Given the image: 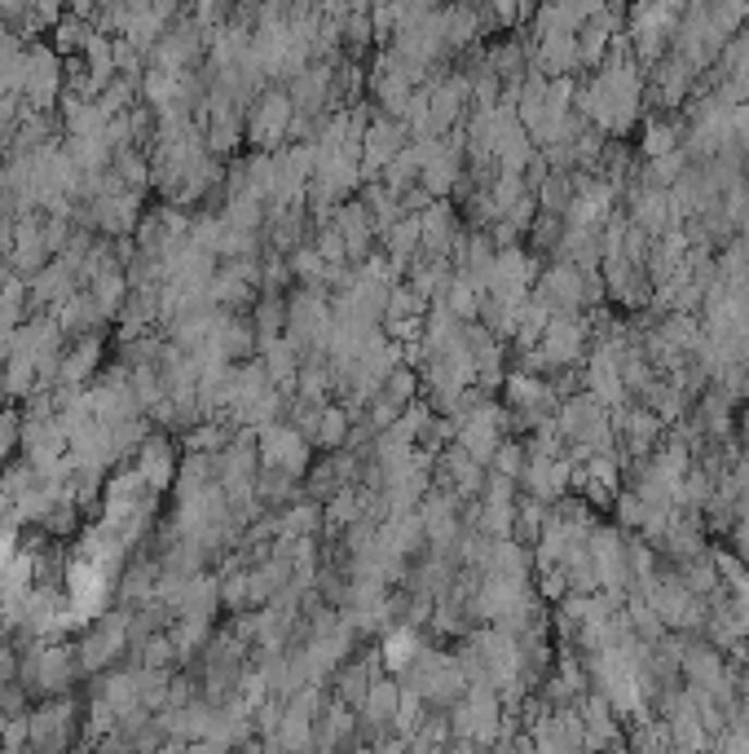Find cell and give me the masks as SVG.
Here are the masks:
<instances>
[{
  "label": "cell",
  "instance_id": "d6986e66",
  "mask_svg": "<svg viewBox=\"0 0 749 754\" xmlns=\"http://www.w3.org/2000/svg\"><path fill=\"white\" fill-rule=\"evenodd\" d=\"M0 745H5V750L32 745V719H27V715H10L5 728H0Z\"/></svg>",
  "mask_w": 749,
  "mask_h": 754
},
{
  "label": "cell",
  "instance_id": "44dd1931",
  "mask_svg": "<svg viewBox=\"0 0 749 754\" xmlns=\"http://www.w3.org/2000/svg\"><path fill=\"white\" fill-rule=\"evenodd\" d=\"M19 520L10 516V520H0V570H5L14 556H19V529H14Z\"/></svg>",
  "mask_w": 749,
  "mask_h": 754
},
{
  "label": "cell",
  "instance_id": "ba28073f",
  "mask_svg": "<svg viewBox=\"0 0 749 754\" xmlns=\"http://www.w3.org/2000/svg\"><path fill=\"white\" fill-rule=\"evenodd\" d=\"M71 728H75V702L58 697V702H49L32 715V745L36 750H58V745L71 741Z\"/></svg>",
  "mask_w": 749,
  "mask_h": 754
},
{
  "label": "cell",
  "instance_id": "277c9868",
  "mask_svg": "<svg viewBox=\"0 0 749 754\" xmlns=\"http://www.w3.org/2000/svg\"><path fill=\"white\" fill-rule=\"evenodd\" d=\"M62 93V67H58V53H49L45 45H36L27 53V75H23V97L36 106V111H49Z\"/></svg>",
  "mask_w": 749,
  "mask_h": 754
},
{
  "label": "cell",
  "instance_id": "ffe728a7",
  "mask_svg": "<svg viewBox=\"0 0 749 754\" xmlns=\"http://www.w3.org/2000/svg\"><path fill=\"white\" fill-rule=\"evenodd\" d=\"M476 291H472V283H455L450 287V296H446V309L450 313H459V318H468V313H476Z\"/></svg>",
  "mask_w": 749,
  "mask_h": 754
},
{
  "label": "cell",
  "instance_id": "7a4b0ae2",
  "mask_svg": "<svg viewBox=\"0 0 749 754\" xmlns=\"http://www.w3.org/2000/svg\"><path fill=\"white\" fill-rule=\"evenodd\" d=\"M291 116H295L291 93H282V88L256 93V106H252V116H247V137H252V146H256V151H274L278 142H287Z\"/></svg>",
  "mask_w": 749,
  "mask_h": 754
},
{
  "label": "cell",
  "instance_id": "4fadbf2b",
  "mask_svg": "<svg viewBox=\"0 0 749 754\" xmlns=\"http://www.w3.org/2000/svg\"><path fill=\"white\" fill-rule=\"evenodd\" d=\"M230 438H234V428H230V423H221V419H198V423H190L185 446H190V451H207V455H217V451H226V446H230Z\"/></svg>",
  "mask_w": 749,
  "mask_h": 754
},
{
  "label": "cell",
  "instance_id": "6da1fadb",
  "mask_svg": "<svg viewBox=\"0 0 749 754\" xmlns=\"http://www.w3.org/2000/svg\"><path fill=\"white\" fill-rule=\"evenodd\" d=\"M133 644V613H101L93 622V631L84 635L80 644V671H101V667H111L124 649Z\"/></svg>",
  "mask_w": 749,
  "mask_h": 754
},
{
  "label": "cell",
  "instance_id": "8fae6325",
  "mask_svg": "<svg viewBox=\"0 0 749 754\" xmlns=\"http://www.w3.org/2000/svg\"><path fill=\"white\" fill-rule=\"evenodd\" d=\"M58 322H62V332H71V336H93L101 322H106V309L97 304V296H93L88 287H80V291L58 309Z\"/></svg>",
  "mask_w": 749,
  "mask_h": 754
},
{
  "label": "cell",
  "instance_id": "5bb4252c",
  "mask_svg": "<svg viewBox=\"0 0 749 754\" xmlns=\"http://www.w3.org/2000/svg\"><path fill=\"white\" fill-rule=\"evenodd\" d=\"M419 230H423V248L427 252H446L450 248V235H455V217L446 207H427L419 217Z\"/></svg>",
  "mask_w": 749,
  "mask_h": 754
},
{
  "label": "cell",
  "instance_id": "e0dca14e",
  "mask_svg": "<svg viewBox=\"0 0 749 754\" xmlns=\"http://www.w3.org/2000/svg\"><path fill=\"white\" fill-rule=\"evenodd\" d=\"M414 635H410V626H397L392 635H388V644H384V662L392 667V671H406L410 662H414Z\"/></svg>",
  "mask_w": 749,
  "mask_h": 754
},
{
  "label": "cell",
  "instance_id": "52a82bcc",
  "mask_svg": "<svg viewBox=\"0 0 749 754\" xmlns=\"http://www.w3.org/2000/svg\"><path fill=\"white\" fill-rule=\"evenodd\" d=\"M406 146H410V124L397 120V116H379V120L366 129V137H362V151H366V164H371V168L392 164Z\"/></svg>",
  "mask_w": 749,
  "mask_h": 754
},
{
  "label": "cell",
  "instance_id": "5b68a950",
  "mask_svg": "<svg viewBox=\"0 0 749 754\" xmlns=\"http://www.w3.org/2000/svg\"><path fill=\"white\" fill-rule=\"evenodd\" d=\"M137 472H142V481L159 494V490H168L172 481H177V446H172V438L168 433H146L142 438V446H137V464H133Z\"/></svg>",
  "mask_w": 749,
  "mask_h": 754
},
{
  "label": "cell",
  "instance_id": "8992f818",
  "mask_svg": "<svg viewBox=\"0 0 749 754\" xmlns=\"http://www.w3.org/2000/svg\"><path fill=\"white\" fill-rule=\"evenodd\" d=\"M198 53H203V32H198V23H181V27H172V32H164L159 40H155V67H164V71H190L194 62H198Z\"/></svg>",
  "mask_w": 749,
  "mask_h": 754
},
{
  "label": "cell",
  "instance_id": "ac0fdd59",
  "mask_svg": "<svg viewBox=\"0 0 749 754\" xmlns=\"http://www.w3.org/2000/svg\"><path fill=\"white\" fill-rule=\"evenodd\" d=\"M414 384H419V380H414V371L397 362V367H392V371L384 375V384H379V393H384L388 402H397V406H406V402L414 397Z\"/></svg>",
  "mask_w": 749,
  "mask_h": 754
},
{
  "label": "cell",
  "instance_id": "9a60e30c",
  "mask_svg": "<svg viewBox=\"0 0 749 754\" xmlns=\"http://www.w3.org/2000/svg\"><path fill=\"white\" fill-rule=\"evenodd\" d=\"M309 442L327 446V451L345 446V442H349V415H345L340 406H323V415H317V428H313V438H309Z\"/></svg>",
  "mask_w": 749,
  "mask_h": 754
},
{
  "label": "cell",
  "instance_id": "9c48e42d",
  "mask_svg": "<svg viewBox=\"0 0 749 754\" xmlns=\"http://www.w3.org/2000/svg\"><path fill=\"white\" fill-rule=\"evenodd\" d=\"M217 605H221V583H217V578H207V574L198 570V574H185L172 618H203V622H212Z\"/></svg>",
  "mask_w": 749,
  "mask_h": 754
},
{
  "label": "cell",
  "instance_id": "7402d4cb",
  "mask_svg": "<svg viewBox=\"0 0 749 754\" xmlns=\"http://www.w3.org/2000/svg\"><path fill=\"white\" fill-rule=\"evenodd\" d=\"M5 719H10V715H5V710H0V728H5Z\"/></svg>",
  "mask_w": 749,
  "mask_h": 754
},
{
  "label": "cell",
  "instance_id": "3957f363",
  "mask_svg": "<svg viewBox=\"0 0 749 754\" xmlns=\"http://www.w3.org/2000/svg\"><path fill=\"white\" fill-rule=\"evenodd\" d=\"M256 442H261V468H278L291 477L309 468V438L295 423H265Z\"/></svg>",
  "mask_w": 749,
  "mask_h": 754
},
{
  "label": "cell",
  "instance_id": "30bf717a",
  "mask_svg": "<svg viewBox=\"0 0 749 754\" xmlns=\"http://www.w3.org/2000/svg\"><path fill=\"white\" fill-rule=\"evenodd\" d=\"M97 362H101V345H97V336H80L75 349L62 354V362H58V384H62V388H84V384L93 380Z\"/></svg>",
  "mask_w": 749,
  "mask_h": 754
},
{
  "label": "cell",
  "instance_id": "7c38bea8",
  "mask_svg": "<svg viewBox=\"0 0 749 754\" xmlns=\"http://www.w3.org/2000/svg\"><path fill=\"white\" fill-rule=\"evenodd\" d=\"M401 702H406V693H401L397 680H371V689H366V697H362V710H366V719H375V723H397Z\"/></svg>",
  "mask_w": 749,
  "mask_h": 754
},
{
  "label": "cell",
  "instance_id": "2e32d148",
  "mask_svg": "<svg viewBox=\"0 0 749 754\" xmlns=\"http://www.w3.org/2000/svg\"><path fill=\"white\" fill-rule=\"evenodd\" d=\"M133 649H142V654H137V667H172V662L181 658L172 635H150V639H137Z\"/></svg>",
  "mask_w": 749,
  "mask_h": 754
}]
</instances>
